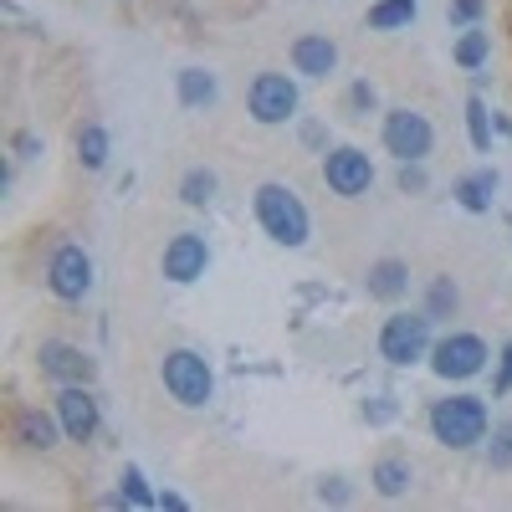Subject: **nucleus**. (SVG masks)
Wrapping results in <instances>:
<instances>
[{
	"mask_svg": "<svg viewBox=\"0 0 512 512\" xmlns=\"http://www.w3.org/2000/svg\"><path fill=\"white\" fill-rule=\"evenodd\" d=\"M251 210H256V226H262L277 246H292V251H297V246H308V236H313V216H308L303 195H297L292 185H282V180L256 185Z\"/></svg>",
	"mask_w": 512,
	"mask_h": 512,
	"instance_id": "1",
	"label": "nucleus"
},
{
	"mask_svg": "<svg viewBox=\"0 0 512 512\" xmlns=\"http://www.w3.org/2000/svg\"><path fill=\"white\" fill-rule=\"evenodd\" d=\"M318 497H323V502H349V492H344V487H328V482L318 487Z\"/></svg>",
	"mask_w": 512,
	"mask_h": 512,
	"instance_id": "32",
	"label": "nucleus"
},
{
	"mask_svg": "<svg viewBox=\"0 0 512 512\" xmlns=\"http://www.w3.org/2000/svg\"><path fill=\"white\" fill-rule=\"evenodd\" d=\"M431 144H436V128H431L425 113H415V108H390V113H384V149H390L400 164L425 159Z\"/></svg>",
	"mask_w": 512,
	"mask_h": 512,
	"instance_id": "7",
	"label": "nucleus"
},
{
	"mask_svg": "<svg viewBox=\"0 0 512 512\" xmlns=\"http://www.w3.org/2000/svg\"><path fill=\"white\" fill-rule=\"evenodd\" d=\"M159 507H169V512H185V497H180V492H159Z\"/></svg>",
	"mask_w": 512,
	"mask_h": 512,
	"instance_id": "31",
	"label": "nucleus"
},
{
	"mask_svg": "<svg viewBox=\"0 0 512 512\" xmlns=\"http://www.w3.org/2000/svg\"><path fill=\"white\" fill-rule=\"evenodd\" d=\"M47 287H52V297H62V303H82V297L93 292V256L77 241H62L52 251V262H47Z\"/></svg>",
	"mask_w": 512,
	"mask_h": 512,
	"instance_id": "6",
	"label": "nucleus"
},
{
	"mask_svg": "<svg viewBox=\"0 0 512 512\" xmlns=\"http://www.w3.org/2000/svg\"><path fill=\"white\" fill-rule=\"evenodd\" d=\"M487 461L497 472H512V420L492 425V441H487Z\"/></svg>",
	"mask_w": 512,
	"mask_h": 512,
	"instance_id": "25",
	"label": "nucleus"
},
{
	"mask_svg": "<svg viewBox=\"0 0 512 512\" xmlns=\"http://www.w3.org/2000/svg\"><path fill=\"white\" fill-rule=\"evenodd\" d=\"M246 108H251L256 123H267V128L287 123V118L297 113V88H292V77H282V72H262V77L251 82V93H246Z\"/></svg>",
	"mask_w": 512,
	"mask_h": 512,
	"instance_id": "9",
	"label": "nucleus"
},
{
	"mask_svg": "<svg viewBox=\"0 0 512 512\" xmlns=\"http://www.w3.org/2000/svg\"><path fill=\"white\" fill-rule=\"evenodd\" d=\"M323 185H328L338 200H359V195H369V185H374V164H369V154L354 149V144L328 149V154H323Z\"/></svg>",
	"mask_w": 512,
	"mask_h": 512,
	"instance_id": "5",
	"label": "nucleus"
},
{
	"mask_svg": "<svg viewBox=\"0 0 512 512\" xmlns=\"http://www.w3.org/2000/svg\"><path fill=\"white\" fill-rule=\"evenodd\" d=\"M57 436H62V420L57 415H41V410H21L16 415V441L26 451H52Z\"/></svg>",
	"mask_w": 512,
	"mask_h": 512,
	"instance_id": "15",
	"label": "nucleus"
},
{
	"mask_svg": "<svg viewBox=\"0 0 512 512\" xmlns=\"http://www.w3.org/2000/svg\"><path fill=\"white\" fill-rule=\"evenodd\" d=\"M292 67L303 77H328L338 67V47L328 36H297L292 41Z\"/></svg>",
	"mask_w": 512,
	"mask_h": 512,
	"instance_id": "14",
	"label": "nucleus"
},
{
	"mask_svg": "<svg viewBox=\"0 0 512 512\" xmlns=\"http://www.w3.org/2000/svg\"><path fill=\"white\" fill-rule=\"evenodd\" d=\"M415 0H379V6H369V26L374 31H400V26H410L415 21Z\"/></svg>",
	"mask_w": 512,
	"mask_h": 512,
	"instance_id": "20",
	"label": "nucleus"
},
{
	"mask_svg": "<svg viewBox=\"0 0 512 512\" xmlns=\"http://www.w3.org/2000/svg\"><path fill=\"white\" fill-rule=\"evenodd\" d=\"M466 128H472V144L487 154V149H492V123H487V103H482V98L466 103Z\"/></svg>",
	"mask_w": 512,
	"mask_h": 512,
	"instance_id": "26",
	"label": "nucleus"
},
{
	"mask_svg": "<svg viewBox=\"0 0 512 512\" xmlns=\"http://www.w3.org/2000/svg\"><path fill=\"white\" fill-rule=\"evenodd\" d=\"M400 190H410V195L425 190V169H420V159H410V164L400 169Z\"/></svg>",
	"mask_w": 512,
	"mask_h": 512,
	"instance_id": "29",
	"label": "nucleus"
},
{
	"mask_svg": "<svg viewBox=\"0 0 512 512\" xmlns=\"http://www.w3.org/2000/svg\"><path fill=\"white\" fill-rule=\"evenodd\" d=\"M487 52H492V36H487V31H466V36L456 41V62H461L466 72H477V67L487 62Z\"/></svg>",
	"mask_w": 512,
	"mask_h": 512,
	"instance_id": "23",
	"label": "nucleus"
},
{
	"mask_svg": "<svg viewBox=\"0 0 512 512\" xmlns=\"http://www.w3.org/2000/svg\"><path fill=\"white\" fill-rule=\"evenodd\" d=\"M487 344L477 333H446L441 344L431 349V369L441 374V379H477L482 369H487Z\"/></svg>",
	"mask_w": 512,
	"mask_h": 512,
	"instance_id": "8",
	"label": "nucleus"
},
{
	"mask_svg": "<svg viewBox=\"0 0 512 512\" xmlns=\"http://www.w3.org/2000/svg\"><path fill=\"white\" fill-rule=\"evenodd\" d=\"M410 482H415V472H410L405 456H379L374 461V492L379 497H405Z\"/></svg>",
	"mask_w": 512,
	"mask_h": 512,
	"instance_id": "17",
	"label": "nucleus"
},
{
	"mask_svg": "<svg viewBox=\"0 0 512 512\" xmlns=\"http://www.w3.org/2000/svg\"><path fill=\"white\" fill-rule=\"evenodd\" d=\"M456 308H461L456 282H451V277H436V282H431V292H425V313H431V318H451Z\"/></svg>",
	"mask_w": 512,
	"mask_h": 512,
	"instance_id": "22",
	"label": "nucleus"
},
{
	"mask_svg": "<svg viewBox=\"0 0 512 512\" xmlns=\"http://www.w3.org/2000/svg\"><path fill=\"white\" fill-rule=\"evenodd\" d=\"M349 103H354V108H374V88H369V82H354Z\"/></svg>",
	"mask_w": 512,
	"mask_h": 512,
	"instance_id": "30",
	"label": "nucleus"
},
{
	"mask_svg": "<svg viewBox=\"0 0 512 512\" xmlns=\"http://www.w3.org/2000/svg\"><path fill=\"white\" fill-rule=\"evenodd\" d=\"M36 359H41V374L57 379V384H93V374H98V364L77 344H62V338H47Z\"/></svg>",
	"mask_w": 512,
	"mask_h": 512,
	"instance_id": "12",
	"label": "nucleus"
},
{
	"mask_svg": "<svg viewBox=\"0 0 512 512\" xmlns=\"http://www.w3.org/2000/svg\"><path fill=\"white\" fill-rule=\"evenodd\" d=\"M487 431H492V415L482 395H446L431 405V436L446 451H472L487 441Z\"/></svg>",
	"mask_w": 512,
	"mask_h": 512,
	"instance_id": "2",
	"label": "nucleus"
},
{
	"mask_svg": "<svg viewBox=\"0 0 512 512\" xmlns=\"http://www.w3.org/2000/svg\"><path fill=\"white\" fill-rule=\"evenodd\" d=\"M164 277L169 282H180V287H190V282H200L205 277V267H210V246H205V236H195V231H180L175 241L164 246Z\"/></svg>",
	"mask_w": 512,
	"mask_h": 512,
	"instance_id": "11",
	"label": "nucleus"
},
{
	"mask_svg": "<svg viewBox=\"0 0 512 512\" xmlns=\"http://www.w3.org/2000/svg\"><path fill=\"white\" fill-rule=\"evenodd\" d=\"M180 103L185 108H210L216 103V77H210L205 67H185L180 72Z\"/></svg>",
	"mask_w": 512,
	"mask_h": 512,
	"instance_id": "18",
	"label": "nucleus"
},
{
	"mask_svg": "<svg viewBox=\"0 0 512 512\" xmlns=\"http://www.w3.org/2000/svg\"><path fill=\"white\" fill-rule=\"evenodd\" d=\"M364 287H369V297H379V303H395V297L410 292V267L400 262V256H379V262L364 272Z\"/></svg>",
	"mask_w": 512,
	"mask_h": 512,
	"instance_id": "13",
	"label": "nucleus"
},
{
	"mask_svg": "<svg viewBox=\"0 0 512 512\" xmlns=\"http://www.w3.org/2000/svg\"><path fill=\"white\" fill-rule=\"evenodd\" d=\"M482 16V0H456L451 6V26H472Z\"/></svg>",
	"mask_w": 512,
	"mask_h": 512,
	"instance_id": "28",
	"label": "nucleus"
},
{
	"mask_svg": "<svg viewBox=\"0 0 512 512\" xmlns=\"http://www.w3.org/2000/svg\"><path fill=\"white\" fill-rule=\"evenodd\" d=\"M159 379H164L169 400L185 410H205L210 395H216V374H210L205 354H195V349H169L159 359Z\"/></svg>",
	"mask_w": 512,
	"mask_h": 512,
	"instance_id": "3",
	"label": "nucleus"
},
{
	"mask_svg": "<svg viewBox=\"0 0 512 512\" xmlns=\"http://www.w3.org/2000/svg\"><path fill=\"white\" fill-rule=\"evenodd\" d=\"M431 313H395V318H384V328H379V359L384 364H395V369H410V364H420V359H431Z\"/></svg>",
	"mask_w": 512,
	"mask_h": 512,
	"instance_id": "4",
	"label": "nucleus"
},
{
	"mask_svg": "<svg viewBox=\"0 0 512 512\" xmlns=\"http://www.w3.org/2000/svg\"><path fill=\"white\" fill-rule=\"evenodd\" d=\"M57 420H62V436L67 441H93L98 436V425H103V415H98V395L88 390V384H62L57 390Z\"/></svg>",
	"mask_w": 512,
	"mask_h": 512,
	"instance_id": "10",
	"label": "nucleus"
},
{
	"mask_svg": "<svg viewBox=\"0 0 512 512\" xmlns=\"http://www.w3.org/2000/svg\"><path fill=\"white\" fill-rule=\"evenodd\" d=\"M492 395H512V338L502 344V359H497V379H492Z\"/></svg>",
	"mask_w": 512,
	"mask_h": 512,
	"instance_id": "27",
	"label": "nucleus"
},
{
	"mask_svg": "<svg viewBox=\"0 0 512 512\" xmlns=\"http://www.w3.org/2000/svg\"><path fill=\"white\" fill-rule=\"evenodd\" d=\"M31 149H36V134H16V154L31 159Z\"/></svg>",
	"mask_w": 512,
	"mask_h": 512,
	"instance_id": "33",
	"label": "nucleus"
},
{
	"mask_svg": "<svg viewBox=\"0 0 512 512\" xmlns=\"http://www.w3.org/2000/svg\"><path fill=\"white\" fill-rule=\"evenodd\" d=\"M216 175H210V169H190V175L180 180V200L190 205V210H205L210 200H216Z\"/></svg>",
	"mask_w": 512,
	"mask_h": 512,
	"instance_id": "21",
	"label": "nucleus"
},
{
	"mask_svg": "<svg viewBox=\"0 0 512 512\" xmlns=\"http://www.w3.org/2000/svg\"><path fill=\"white\" fill-rule=\"evenodd\" d=\"M77 159L88 169H103L108 164V128L103 123H82L77 128Z\"/></svg>",
	"mask_w": 512,
	"mask_h": 512,
	"instance_id": "19",
	"label": "nucleus"
},
{
	"mask_svg": "<svg viewBox=\"0 0 512 512\" xmlns=\"http://www.w3.org/2000/svg\"><path fill=\"white\" fill-rule=\"evenodd\" d=\"M118 497H123V507H159V492L144 487V472H139V466H128V472H123Z\"/></svg>",
	"mask_w": 512,
	"mask_h": 512,
	"instance_id": "24",
	"label": "nucleus"
},
{
	"mask_svg": "<svg viewBox=\"0 0 512 512\" xmlns=\"http://www.w3.org/2000/svg\"><path fill=\"white\" fill-rule=\"evenodd\" d=\"M497 200V175L492 169H477V175H461L456 180V205L472 210V216H482V210H492Z\"/></svg>",
	"mask_w": 512,
	"mask_h": 512,
	"instance_id": "16",
	"label": "nucleus"
}]
</instances>
